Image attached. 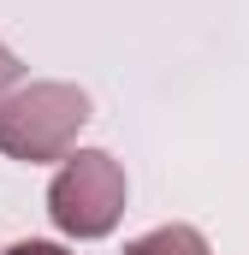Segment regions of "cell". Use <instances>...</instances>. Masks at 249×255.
<instances>
[{
    "mask_svg": "<svg viewBox=\"0 0 249 255\" xmlns=\"http://www.w3.org/2000/svg\"><path fill=\"white\" fill-rule=\"evenodd\" d=\"M48 214L65 238H107L124 214V166L107 148H77L48 184Z\"/></svg>",
    "mask_w": 249,
    "mask_h": 255,
    "instance_id": "cell-2",
    "label": "cell"
},
{
    "mask_svg": "<svg viewBox=\"0 0 249 255\" xmlns=\"http://www.w3.org/2000/svg\"><path fill=\"white\" fill-rule=\"evenodd\" d=\"M124 255H208V238L196 226H160V232L124 244Z\"/></svg>",
    "mask_w": 249,
    "mask_h": 255,
    "instance_id": "cell-3",
    "label": "cell"
},
{
    "mask_svg": "<svg viewBox=\"0 0 249 255\" xmlns=\"http://www.w3.org/2000/svg\"><path fill=\"white\" fill-rule=\"evenodd\" d=\"M18 71H24V65H18V54L0 42V95H12V89H18Z\"/></svg>",
    "mask_w": 249,
    "mask_h": 255,
    "instance_id": "cell-4",
    "label": "cell"
},
{
    "mask_svg": "<svg viewBox=\"0 0 249 255\" xmlns=\"http://www.w3.org/2000/svg\"><path fill=\"white\" fill-rule=\"evenodd\" d=\"M89 125V95L77 83H24L0 95V154L12 160H65Z\"/></svg>",
    "mask_w": 249,
    "mask_h": 255,
    "instance_id": "cell-1",
    "label": "cell"
},
{
    "mask_svg": "<svg viewBox=\"0 0 249 255\" xmlns=\"http://www.w3.org/2000/svg\"><path fill=\"white\" fill-rule=\"evenodd\" d=\"M6 255H65V250H60V244H36V238H30V244H12Z\"/></svg>",
    "mask_w": 249,
    "mask_h": 255,
    "instance_id": "cell-5",
    "label": "cell"
}]
</instances>
